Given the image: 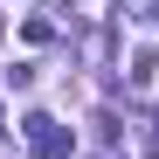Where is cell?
I'll use <instances>...</instances> for the list:
<instances>
[{"instance_id": "obj_1", "label": "cell", "mask_w": 159, "mask_h": 159, "mask_svg": "<svg viewBox=\"0 0 159 159\" xmlns=\"http://www.w3.org/2000/svg\"><path fill=\"white\" fill-rule=\"evenodd\" d=\"M28 152L62 159V152H69V125H62V118H48V111H35V118H28Z\"/></svg>"}, {"instance_id": "obj_4", "label": "cell", "mask_w": 159, "mask_h": 159, "mask_svg": "<svg viewBox=\"0 0 159 159\" xmlns=\"http://www.w3.org/2000/svg\"><path fill=\"white\" fill-rule=\"evenodd\" d=\"M152 28H159V7H152Z\"/></svg>"}, {"instance_id": "obj_2", "label": "cell", "mask_w": 159, "mask_h": 159, "mask_svg": "<svg viewBox=\"0 0 159 159\" xmlns=\"http://www.w3.org/2000/svg\"><path fill=\"white\" fill-rule=\"evenodd\" d=\"M152 69H159V62H152V48H139V56H131V90H145V83H152Z\"/></svg>"}, {"instance_id": "obj_3", "label": "cell", "mask_w": 159, "mask_h": 159, "mask_svg": "<svg viewBox=\"0 0 159 159\" xmlns=\"http://www.w3.org/2000/svg\"><path fill=\"white\" fill-rule=\"evenodd\" d=\"M145 159H159V111H152V139H145Z\"/></svg>"}]
</instances>
